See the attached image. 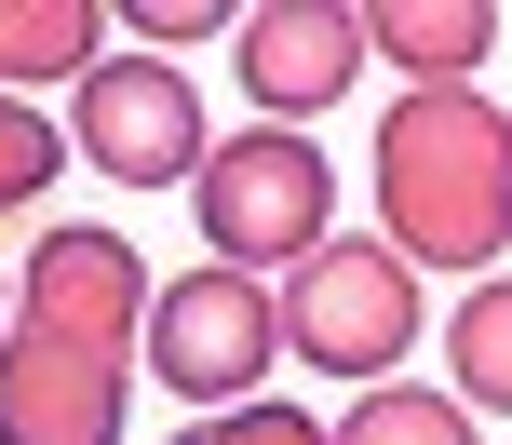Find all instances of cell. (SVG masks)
I'll use <instances>...</instances> for the list:
<instances>
[{"label":"cell","mask_w":512,"mask_h":445,"mask_svg":"<svg viewBox=\"0 0 512 445\" xmlns=\"http://www.w3.org/2000/svg\"><path fill=\"white\" fill-rule=\"evenodd\" d=\"M135 324H149V257L122 230H41L0 338V445H122Z\"/></svg>","instance_id":"cell-1"},{"label":"cell","mask_w":512,"mask_h":445,"mask_svg":"<svg viewBox=\"0 0 512 445\" xmlns=\"http://www.w3.org/2000/svg\"><path fill=\"white\" fill-rule=\"evenodd\" d=\"M378 216H391V257L405 270H472V284H499V243H512V122L472 95V81L405 95L378 122Z\"/></svg>","instance_id":"cell-2"},{"label":"cell","mask_w":512,"mask_h":445,"mask_svg":"<svg viewBox=\"0 0 512 445\" xmlns=\"http://www.w3.org/2000/svg\"><path fill=\"white\" fill-rule=\"evenodd\" d=\"M189 216H203V270H297L310 243L337 230V176L310 135H216L203 162H189Z\"/></svg>","instance_id":"cell-3"},{"label":"cell","mask_w":512,"mask_h":445,"mask_svg":"<svg viewBox=\"0 0 512 445\" xmlns=\"http://www.w3.org/2000/svg\"><path fill=\"white\" fill-rule=\"evenodd\" d=\"M270 338L297 351L310 378H391L405 338H418V270L391 257V243H337V230H324L297 270H283Z\"/></svg>","instance_id":"cell-4"},{"label":"cell","mask_w":512,"mask_h":445,"mask_svg":"<svg viewBox=\"0 0 512 445\" xmlns=\"http://www.w3.org/2000/svg\"><path fill=\"white\" fill-rule=\"evenodd\" d=\"M270 284H243V270H189V284L149 297V324H135V365L162 378V392H189L216 419V405H256V378H270Z\"/></svg>","instance_id":"cell-5"},{"label":"cell","mask_w":512,"mask_h":445,"mask_svg":"<svg viewBox=\"0 0 512 445\" xmlns=\"http://www.w3.org/2000/svg\"><path fill=\"white\" fill-rule=\"evenodd\" d=\"M68 135H81V162H108L122 189H189V162H203V95H189V68H162V54H95Z\"/></svg>","instance_id":"cell-6"},{"label":"cell","mask_w":512,"mask_h":445,"mask_svg":"<svg viewBox=\"0 0 512 445\" xmlns=\"http://www.w3.org/2000/svg\"><path fill=\"white\" fill-rule=\"evenodd\" d=\"M351 68H364L351 0H256V14H243V95L270 108V135L310 122V108H337Z\"/></svg>","instance_id":"cell-7"},{"label":"cell","mask_w":512,"mask_h":445,"mask_svg":"<svg viewBox=\"0 0 512 445\" xmlns=\"http://www.w3.org/2000/svg\"><path fill=\"white\" fill-rule=\"evenodd\" d=\"M351 27H364V54H391V68L418 81V95H445V81H472L499 54V14H486V0H364Z\"/></svg>","instance_id":"cell-8"},{"label":"cell","mask_w":512,"mask_h":445,"mask_svg":"<svg viewBox=\"0 0 512 445\" xmlns=\"http://www.w3.org/2000/svg\"><path fill=\"white\" fill-rule=\"evenodd\" d=\"M95 41H108L95 0H0V95H14V81H81Z\"/></svg>","instance_id":"cell-9"},{"label":"cell","mask_w":512,"mask_h":445,"mask_svg":"<svg viewBox=\"0 0 512 445\" xmlns=\"http://www.w3.org/2000/svg\"><path fill=\"white\" fill-rule=\"evenodd\" d=\"M324 445H486V419H459V405L418 392V378H378V392H364Z\"/></svg>","instance_id":"cell-10"},{"label":"cell","mask_w":512,"mask_h":445,"mask_svg":"<svg viewBox=\"0 0 512 445\" xmlns=\"http://www.w3.org/2000/svg\"><path fill=\"white\" fill-rule=\"evenodd\" d=\"M459 419H486V405H512V297L499 284H472V311H459Z\"/></svg>","instance_id":"cell-11"},{"label":"cell","mask_w":512,"mask_h":445,"mask_svg":"<svg viewBox=\"0 0 512 445\" xmlns=\"http://www.w3.org/2000/svg\"><path fill=\"white\" fill-rule=\"evenodd\" d=\"M54 162H68V149H54V122L0 95V216H14V203H41V189H54Z\"/></svg>","instance_id":"cell-12"},{"label":"cell","mask_w":512,"mask_h":445,"mask_svg":"<svg viewBox=\"0 0 512 445\" xmlns=\"http://www.w3.org/2000/svg\"><path fill=\"white\" fill-rule=\"evenodd\" d=\"M176 445H324V419H297V405H270V392H256V405H216V419H189Z\"/></svg>","instance_id":"cell-13"},{"label":"cell","mask_w":512,"mask_h":445,"mask_svg":"<svg viewBox=\"0 0 512 445\" xmlns=\"http://www.w3.org/2000/svg\"><path fill=\"white\" fill-rule=\"evenodd\" d=\"M135 27L149 41H216V0H135Z\"/></svg>","instance_id":"cell-14"}]
</instances>
